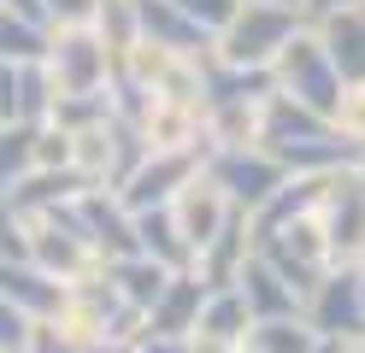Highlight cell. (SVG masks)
Masks as SVG:
<instances>
[{"mask_svg":"<svg viewBox=\"0 0 365 353\" xmlns=\"http://www.w3.org/2000/svg\"><path fill=\"white\" fill-rule=\"evenodd\" d=\"M312 218H318V230H324L330 265L359 271L365 265V183H359L354 165L324 171V188H318V200H312Z\"/></svg>","mask_w":365,"mask_h":353,"instance_id":"5","label":"cell"},{"mask_svg":"<svg viewBox=\"0 0 365 353\" xmlns=\"http://www.w3.org/2000/svg\"><path fill=\"white\" fill-rule=\"evenodd\" d=\"M301 318L312 336H330V342H359L365 336V300H359V271H341L330 265L324 277L307 289L301 300Z\"/></svg>","mask_w":365,"mask_h":353,"instance_id":"9","label":"cell"},{"mask_svg":"<svg viewBox=\"0 0 365 353\" xmlns=\"http://www.w3.org/2000/svg\"><path fill=\"white\" fill-rule=\"evenodd\" d=\"M242 347H254V353H312L318 336L307 329V318L294 312V318H259V324H247V342Z\"/></svg>","mask_w":365,"mask_h":353,"instance_id":"24","label":"cell"},{"mask_svg":"<svg viewBox=\"0 0 365 353\" xmlns=\"http://www.w3.org/2000/svg\"><path fill=\"white\" fill-rule=\"evenodd\" d=\"M65 212H71V224L83 230V242L95 247L101 259L135 253V218L124 212V200L112 195V188H83V195L65 206Z\"/></svg>","mask_w":365,"mask_h":353,"instance_id":"11","label":"cell"},{"mask_svg":"<svg viewBox=\"0 0 365 353\" xmlns=\"http://www.w3.org/2000/svg\"><path fill=\"white\" fill-rule=\"evenodd\" d=\"M30 171V124H0V200Z\"/></svg>","mask_w":365,"mask_h":353,"instance_id":"29","label":"cell"},{"mask_svg":"<svg viewBox=\"0 0 365 353\" xmlns=\"http://www.w3.org/2000/svg\"><path fill=\"white\" fill-rule=\"evenodd\" d=\"M312 353H365V336H359V342H330V336H318Z\"/></svg>","mask_w":365,"mask_h":353,"instance_id":"37","label":"cell"},{"mask_svg":"<svg viewBox=\"0 0 365 353\" xmlns=\"http://www.w3.org/2000/svg\"><path fill=\"white\" fill-rule=\"evenodd\" d=\"M30 329H36V324H30L24 312H18V306H12L6 295H0V347L24 353V347H30Z\"/></svg>","mask_w":365,"mask_h":353,"instance_id":"32","label":"cell"},{"mask_svg":"<svg viewBox=\"0 0 365 353\" xmlns=\"http://www.w3.org/2000/svg\"><path fill=\"white\" fill-rule=\"evenodd\" d=\"M101 277L112 282V295H118L130 312H148V306H153V295L165 289V277H171V271H165V265H153L148 253H124V259H106V265H101Z\"/></svg>","mask_w":365,"mask_h":353,"instance_id":"20","label":"cell"},{"mask_svg":"<svg viewBox=\"0 0 365 353\" xmlns=\"http://www.w3.org/2000/svg\"><path fill=\"white\" fill-rule=\"evenodd\" d=\"M36 324H48L65 347H101V342H135L142 336V312H130V306L112 295L106 277H88V282L59 289L53 312L36 318Z\"/></svg>","mask_w":365,"mask_h":353,"instance_id":"1","label":"cell"},{"mask_svg":"<svg viewBox=\"0 0 365 353\" xmlns=\"http://www.w3.org/2000/svg\"><path fill=\"white\" fill-rule=\"evenodd\" d=\"M41 47H48V30H41V24L0 12V65H36Z\"/></svg>","mask_w":365,"mask_h":353,"instance_id":"26","label":"cell"},{"mask_svg":"<svg viewBox=\"0 0 365 353\" xmlns=\"http://www.w3.org/2000/svg\"><path fill=\"white\" fill-rule=\"evenodd\" d=\"M88 30L101 36V47L112 53V65H118L130 47L142 41V24H135V0H101V6H95V24H88Z\"/></svg>","mask_w":365,"mask_h":353,"instance_id":"25","label":"cell"},{"mask_svg":"<svg viewBox=\"0 0 365 353\" xmlns=\"http://www.w3.org/2000/svg\"><path fill=\"white\" fill-rule=\"evenodd\" d=\"M301 12L294 6H259V0H242L230 12V24L212 36L207 59L224 65V71H271V59L283 53V41L301 30Z\"/></svg>","mask_w":365,"mask_h":353,"instance_id":"2","label":"cell"},{"mask_svg":"<svg viewBox=\"0 0 365 353\" xmlns=\"http://www.w3.org/2000/svg\"><path fill=\"white\" fill-rule=\"evenodd\" d=\"M247 306H242V295H236V282L230 289H207L200 295V312H195V329L189 336H207V342H247Z\"/></svg>","mask_w":365,"mask_h":353,"instance_id":"22","label":"cell"},{"mask_svg":"<svg viewBox=\"0 0 365 353\" xmlns=\"http://www.w3.org/2000/svg\"><path fill=\"white\" fill-rule=\"evenodd\" d=\"M0 295H6L18 312L36 324V318H48V312H53L59 282H53V277H41L30 259H0Z\"/></svg>","mask_w":365,"mask_h":353,"instance_id":"21","label":"cell"},{"mask_svg":"<svg viewBox=\"0 0 365 353\" xmlns=\"http://www.w3.org/2000/svg\"><path fill=\"white\" fill-rule=\"evenodd\" d=\"M242 353H254V347H242Z\"/></svg>","mask_w":365,"mask_h":353,"instance_id":"41","label":"cell"},{"mask_svg":"<svg viewBox=\"0 0 365 353\" xmlns=\"http://www.w3.org/2000/svg\"><path fill=\"white\" fill-rule=\"evenodd\" d=\"M135 24H142V41L165 47V53H189V59H207L212 36L195 30L189 18H182L171 0H135Z\"/></svg>","mask_w":365,"mask_h":353,"instance_id":"18","label":"cell"},{"mask_svg":"<svg viewBox=\"0 0 365 353\" xmlns=\"http://www.w3.org/2000/svg\"><path fill=\"white\" fill-rule=\"evenodd\" d=\"M265 77H271V94H283V101L307 106V112H324V118H330L336 94H341V77H336L330 53L318 47L312 24H301V30L283 41V53L271 59V71H265Z\"/></svg>","mask_w":365,"mask_h":353,"instance_id":"4","label":"cell"},{"mask_svg":"<svg viewBox=\"0 0 365 353\" xmlns=\"http://www.w3.org/2000/svg\"><path fill=\"white\" fill-rule=\"evenodd\" d=\"M0 12H12V18H30V24H41V0H0Z\"/></svg>","mask_w":365,"mask_h":353,"instance_id":"35","label":"cell"},{"mask_svg":"<svg viewBox=\"0 0 365 353\" xmlns=\"http://www.w3.org/2000/svg\"><path fill=\"white\" fill-rule=\"evenodd\" d=\"M330 130L348 141L354 153H365V77H354V83H341V94H336V106H330Z\"/></svg>","mask_w":365,"mask_h":353,"instance_id":"27","label":"cell"},{"mask_svg":"<svg viewBox=\"0 0 365 353\" xmlns=\"http://www.w3.org/2000/svg\"><path fill=\"white\" fill-rule=\"evenodd\" d=\"M195 171H200V159H182V153H142V159H135V171L112 188V195L124 200V212H148V206H165Z\"/></svg>","mask_w":365,"mask_h":353,"instance_id":"13","label":"cell"},{"mask_svg":"<svg viewBox=\"0 0 365 353\" xmlns=\"http://www.w3.org/2000/svg\"><path fill=\"white\" fill-rule=\"evenodd\" d=\"M171 6H177L182 18H189L195 30H207V36H218L224 24H230V12L242 6V0H171Z\"/></svg>","mask_w":365,"mask_h":353,"instance_id":"31","label":"cell"},{"mask_svg":"<svg viewBox=\"0 0 365 353\" xmlns=\"http://www.w3.org/2000/svg\"><path fill=\"white\" fill-rule=\"evenodd\" d=\"M101 0H41V30H88Z\"/></svg>","mask_w":365,"mask_h":353,"instance_id":"30","label":"cell"},{"mask_svg":"<svg viewBox=\"0 0 365 353\" xmlns=\"http://www.w3.org/2000/svg\"><path fill=\"white\" fill-rule=\"evenodd\" d=\"M30 171H71V135L59 124H30Z\"/></svg>","mask_w":365,"mask_h":353,"instance_id":"28","label":"cell"},{"mask_svg":"<svg viewBox=\"0 0 365 353\" xmlns=\"http://www.w3.org/2000/svg\"><path fill=\"white\" fill-rule=\"evenodd\" d=\"M236 295H242V306H247L254 324L259 318H294V312H301V295H294L259 253H247V265L236 271Z\"/></svg>","mask_w":365,"mask_h":353,"instance_id":"19","label":"cell"},{"mask_svg":"<svg viewBox=\"0 0 365 353\" xmlns=\"http://www.w3.org/2000/svg\"><path fill=\"white\" fill-rule=\"evenodd\" d=\"M135 141L142 153H182V159H200L207 153V124H200V106H182V101H153L135 112Z\"/></svg>","mask_w":365,"mask_h":353,"instance_id":"10","label":"cell"},{"mask_svg":"<svg viewBox=\"0 0 365 353\" xmlns=\"http://www.w3.org/2000/svg\"><path fill=\"white\" fill-rule=\"evenodd\" d=\"M359 300H365V265H359Z\"/></svg>","mask_w":365,"mask_h":353,"instance_id":"40","label":"cell"},{"mask_svg":"<svg viewBox=\"0 0 365 353\" xmlns=\"http://www.w3.org/2000/svg\"><path fill=\"white\" fill-rule=\"evenodd\" d=\"M53 106V83L36 65H0V124H41Z\"/></svg>","mask_w":365,"mask_h":353,"instance_id":"17","label":"cell"},{"mask_svg":"<svg viewBox=\"0 0 365 353\" xmlns=\"http://www.w3.org/2000/svg\"><path fill=\"white\" fill-rule=\"evenodd\" d=\"M135 159H142V141H135V130L124 124V118H95V124L71 130V177L83 188H118Z\"/></svg>","mask_w":365,"mask_h":353,"instance_id":"6","label":"cell"},{"mask_svg":"<svg viewBox=\"0 0 365 353\" xmlns=\"http://www.w3.org/2000/svg\"><path fill=\"white\" fill-rule=\"evenodd\" d=\"M259 6H294V12H301V0H259Z\"/></svg>","mask_w":365,"mask_h":353,"instance_id":"38","label":"cell"},{"mask_svg":"<svg viewBox=\"0 0 365 353\" xmlns=\"http://www.w3.org/2000/svg\"><path fill=\"white\" fill-rule=\"evenodd\" d=\"M312 36H318V47L330 53V65H336L341 83L365 77V0H354V6H341V12H330V18H318Z\"/></svg>","mask_w":365,"mask_h":353,"instance_id":"16","label":"cell"},{"mask_svg":"<svg viewBox=\"0 0 365 353\" xmlns=\"http://www.w3.org/2000/svg\"><path fill=\"white\" fill-rule=\"evenodd\" d=\"M200 295H207V282L195 271H171L165 289H159L153 306L142 312V336H189L195 312H200Z\"/></svg>","mask_w":365,"mask_h":353,"instance_id":"15","label":"cell"},{"mask_svg":"<svg viewBox=\"0 0 365 353\" xmlns=\"http://www.w3.org/2000/svg\"><path fill=\"white\" fill-rule=\"evenodd\" d=\"M200 177H207L236 212H259L271 200V188H277L289 171L265 148H207L200 153Z\"/></svg>","mask_w":365,"mask_h":353,"instance_id":"7","label":"cell"},{"mask_svg":"<svg viewBox=\"0 0 365 353\" xmlns=\"http://www.w3.org/2000/svg\"><path fill=\"white\" fill-rule=\"evenodd\" d=\"M130 218H135V253H148L153 265H165V271H189V247H182V235H177L165 206L130 212Z\"/></svg>","mask_w":365,"mask_h":353,"instance_id":"23","label":"cell"},{"mask_svg":"<svg viewBox=\"0 0 365 353\" xmlns=\"http://www.w3.org/2000/svg\"><path fill=\"white\" fill-rule=\"evenodd\" d=\"M189 353H242L236 342H207V336H189Z\"/></svg>","mask_w":365,"mask_h":353,"instance_id":"36","label":"cell"},{"mask_svg":"<svg viewBox=\"0 0 365 353\" xmlns=\"http://www.w3.org/2000/svg\"><path fill=\"white\" fill-rule=\"evenodd\" d=\"M24 230V259L41 271V277H53L59 289H71V282H88V277H101L106 259L83 242V230L71 224V212H41V218H24L18 224Z\"/></svg>","mask_w":365,"mask_h":353,"instance_id":"3","label":"cell"},{"mask_svg":"<svg viewBox=\"0 0 365 353\" xmlns=\"http://www.w3.org/2000/svg\"><path fill=\"white\" fill-rule=\"evenodd\" d=\"M341 6H354V0H301V18L318 24V18H330V12H341Z\"/></svg>","mask_w":365,"mask_h":353,"instance_id":"34","label":"cell"},{"mask_svg":"<svg viewBox=\"0 0 365 353\" xmlns=\"http://www.w3.org/2000/svg\"><path fill=\"white\" fill-rule=\"evenodd\" d=\"M165 212H171V224H177V235H182V247H189V259H195V253H200V247H207L212 235L224 230V218H230L236 206L224 200V195H218V188L200 177V171H195V177H189V183H182L177 195L165 200Z\"/></svg>","mask_w":365,"mask_h":353,"instance_id":"12","label":"cell"},{"mask_svg":"<svg viewBox=\"0 0 365 353\" xmlns=\"http://www.w3.org/2000/svg\"><path fill=\"white\" fill-rule=\"evenodd\" d=\"M247 253H254V230H247V212H230V218H224V230H218L212 242L189 259V271L207 282V289H230L236 271L247 265Z\"/></svg>","mask_w":365,"mask_h":353,"instance_id":"14","label":"cell"},{"mask_svg":"<svg viewBox=\"0 0 365 353\" xmlns=\"http://www.w3.org/2000/svg\"><path fill=\"white\" fill-rule=\"evenodd\" d=\"M354 171H359V183H365V153H359V159H354Z\"/></svg>","mask_w":365,"mask_h":353,"instance_id":"39","label":"cell"},{"mask_svg":"<svg viewBox=\"0 0 365 353\" xmlns=\"http://www.w3.org/2000/svg\"><path fill=\"white\" fill-rule=\"evenodd\" d=\"M130 353H189V336H135Z\"/></svg>","mask_w":365,"mask_h":353,"instance_id":"33","label":"cell"},{"mask_svg":"<svg viewBox=\"0 0 365 353\" xmlns=\"http://www.w3.org/2000/svg\"><path fill=\"white\" fill-rule=\"evenodd\" d=\"M41 71L59 94H106L112 83V53L101 47L95 30H48V47H41Z\"/></svg>","mask_w":365,"mask_h":353,"instance_id":"8","label":"cell"},{"mask_svg":"<svg viewBox=\"0 0 365 353\" xmlns=\"http://www.w3.org/2000/svg\"><path fill=\"white\" fill-rule=\"evenodd\" d=\"M0 353H12V347H0Z\"/></svg>","mask_w":365,"mask_h":353,"instance_id":"42","label":"cell"}]
</instances>
